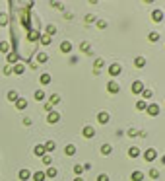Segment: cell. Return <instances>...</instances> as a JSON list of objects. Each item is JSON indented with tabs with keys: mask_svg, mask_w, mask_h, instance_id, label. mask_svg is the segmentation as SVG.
I'll use <instances>...</instances> for the list:
<instances>
[{
	"mask_svg": "<svg viewBox=\"0 0 165 181\" xmlns=\"http://www.w3.org/2000/svg\"><path fill=\"white\" fill-rule=\"evenodd\" d=\"M82 135L84 136H86V138H91V136H95V129H93V127H84V131H82Z\"/></svg>",
	"mask_w": 165,
	"mask_h": 181,
	"instance_id": "5",
	"label": "cell"
},
{
	"mask_svg": "<svg viewBox=\"0 0 165 181\" xmlns=\"http://www.w3.org/2000/svg\"><path fill=\"white\" fill-rule=\"evenodd\" d=\"M43 164H45V166H51V164H52V160H51V154H49V156H47V154L43 156Z\"/></svg>",
	"mask_w": 165,
	"mask_h": 181,
	"instance_id": "30",
	"label": "cell"
},
{
	"mask_svg": "<svg viewBox=\"0 0 165 181\" xmlns=\"http://www.w3.org/2000/svg\"><path fill=\"white\" fill-rule=\"evenodd\" d=\"M146 107H148V103L144 102V99H140V102H136V109H138V111H144Z\"/></svg>",
	"mask_w": 165,
	"mask_h": 181,
	"instance_id": "22",
	"label": "cell"
},
{
	"mask_svg": "<svg viewBox=\"0 0 165 181\" xmlns=\"http://www.w3.org/2000/svg\"><path fill=\"white\" fill-rule=\"evenodd\" d=\"M10 49V47H8V43H0V51H4V53H6Z\"/></svg>",
	"mask_w": 165,
	"mask_h": 181,
	"instance_id": "41",
	"label": "cell"
},
{
	"mask_svg": "<svg viewBox=\"0 0 165 181\" xmlns=\"http://www.w3.org/2000/svg\"><path fill=\"white\" fill-rule=\"evenodd\" d=\"M64 152L68 154V156H74V154H76V146H74V144H68V146L64 148Z\"/></svg>",
	"mask_w": 165,
	"mask_h": 181,
	"instance_id": "19",
	"label": "cell"
},
{
	"mask_svg": "<svg viewBox=\"0 0 165 181\" xmlns=\"http://www.w3.org/2000/svg\"><path fill=\"white\" fill-rule=\"evenodd\" d=\"M97 121L101 125H105V123H109V113H105V111H101V113L97 115Z\"/></svg>",
	"mask_w": 165,
	"mask_h": 181,
	"instance_id": "7",
	"label": "cell"
},
{
	"mask_svg": "<svg viewBox=\"0 0 165 181\" xmlns=\"http://www.w3.org/2000/svg\"><path fill=\"white\" fill-rule=\"evenodd\" d=\"M103 65H105V62H103V58H97V61H95V68H101Z\"/></svg>",
	"mask_w": 165,
	"mask_h": 181,
	"instance_id": "38",
	"label": "cell"
},
{
	"mask_svg": "<svg viewBox=\"0 0 165 181\" xmlns=\"http://www.w3.org/2000/svg\"><path fill=\"white\" fill-rule=\"evenodd\" d=\"M82 51H89V45L88 43H82Z\"/></svg>",
	"mask_w": 165,
	"mask_h": 181,
	"instance_id": "44",
	"label": "cell"
},
{
	"mask_svg": "<svg viewBox=\"0 0 165 181\" xmlns=\"http://www.w3.org/2000/svg\"><path fill=\"white\" fill-rule=\"evenodd\" d=\"M142 95H144V99H150V98H152V90H146V88H144Z\"/></svg>",
	"mask_w": 165,
	"mask_h": 181,
	"instance_id": "31",
	"label": "cell"
},
{
	"mask_svg": "<svg viewBox=\"0 0 165 181\" xmlns=\"http://www.w3.org/2000/svg\"><path fill=\"white\" fill-rule=\"evenodd\" d=\"M60 51L62 53H70L72 51V43H70V41H62V43H60Z\"/></svg>",
	"mask_w": 165,
	"mask_h": 181,
	"instance_id": "8",
	"label": "cell"
},
{
	"mask_svg": "<svg viewBox=\"0 0 165 181\" xmlns=\"http://www.w3.org/2000/svg\"><path fill=\"white\" fill-rule=\"evenodd\" d=\"M101 154H103V156H109V154H111V144H103V146H101Z\"/></svg>",
	"mask_w": 165,
	"mask_h": 181,
	"instance_id": "21",
	"label": "cell"
},
{
	"mask_svg": "<svg viewBox=\"0 0 165 181\" xmlns=\"http://www.w3.org/2000/svg\"><path fill=\"white\" fill-rule=\"evenodd\" d=\"M47 58H49V57H47L45 53H39V55H37V61H39V62H47Z\"/></svg>",
	"mask_w": 165,
	"mask_h": 181,
	"instance_id": "29",
	"label": "cell"
},
{
	"mask_svg": "<svg viewBox=\"0 0 165 181\" xmlns=\"http://www.w3.org/2000/svg\"><path fill=\"white\" fill-rule=\"evenodd\" d=\"M152 20H153V22H161V20H163V12H161V10H153V12H152Z\"/></svg>",
	"mask_w": 165,
	"mask_h": 181,
	"instance_id": "6",
	"label": "cell"
},
{
	"mask_svg": "<svg viewBox=\"0 0 165 181\" xmlns=\"http://www.w3.org/2000/svg\"><path fill=\"white\" fill-rule=\"evenodd\" d=\"M134 65H136L138 68L146 66V58H144V57H136V58H134Z\"/></svg>",
	"mask_w": 165,
	"mask_h": 181,
	"instance_id": "14",
	"label": "cell"
},
{
	"mask_svg": "<svg viewBox=\"0 0 165 181\" xmlns=\"http://www.w3.org/2000/svg\"><path fill=\"white\" fill-rule=\"evenodd\" d=\"M146 111H148V113H150L152 117H156V115H159V105H156V103H150V105L146 107Z\"/></svg>",
	"mask_w": 165,
	"mask_h": 181,
	"instance_id": "2",
	"label": "cell"
},
{
	"mask_svg": "<svg viewBox=\"0 0 165 181\" xmlns=\"http://www.w3.org/2000/svg\"><path fill=\"white\" fill-rule=\"evenodd\" d=\"M97 181H109V175H105V173H101L99 177H97Z\"/></svg>",
	"mask_w": 165,
	"mask_h": 181,
	"instance_id": "40",
	"label": "cell"
},
{
	"mask_svg": "<svg viewBox=\"0 0 165 181\" xmlns=\"http://www.w3.org/2000/svg\"><path fill=\"white\" fill-rule=\"evenodd\" d=\"M58 102H60V95H51V105H55V103H58Z\"/></svg>",
	"mask_w": 165,
	"mask_h": 181,
	"instance_id": "32",
	"label": "cell"
},
{
	"mask_svg": "<svg viewBox=\"0 0 165 181\" xmlns=\"http://www.w3.org/2000/svg\"><path fill=\"white\" fill-rule=\"evenodd\" d=\"M51 74H47V72H43L41 74V84H43V86H47V84H51Z\"/></svg>",
	"mask_w": 165,
	"mask_h": 181,
	"instance_id": "11",
	"label": "cell"
},
{
	"mask_svg": "<svg viewBox=\"0 0 165 181\" xmlns=\"http://www.w3.org/2000/svg\"><path fill=\"white\" fill-rule=\"evenodd\" d=\"M161 164H165V156H163V158H161Z\"/></svg>",
	"mask_w": 165,
	"mask_h": 181,
	"instance_id": "46",
	"label": "cell"
},
{
	"mask_svg": "<svg viewBox=\"0 0 165 181\" xmlns=\"http://www.w3.org/2000/svg\"><path fill=\"white\" fill-rule=\"evenodd\" d=\"M16 107H18V109H25V107H27V102H25L23 98H18V102H16Z\"/></svg>",
	"mask_w": 165,
	"mask_h": 181,
	"instance_id": "15",
	"label": "cell"
},
{
	"mask_svg": "<svg viewBox=\"0 0 165 181\" xmlns=\"http://www.w3.org/2000/svg\"><path fill=\"white\" fill-rule=\"evenodd\" d=\"M150 175H152L153 179H157V177H159V172H157L156 168H152V169H150Z\"/></svg>",
	"mask_w": 165,
	"mask_h": 181,
	"instance_id": "34",
	"label": "cell"
},
{
	"mask_svg": "<svg viewBox=\"0 0 165 181\" xmlns=\"http://www.w3.org/2000/svg\"><path fill=\"white\" fill-rule=\"evenodd\" d=\"M33 152L37 154V156H45V152H47V150H45V146H43V144H37V146L33 148Z\"/></svg>",
	"mask_w": 165,
	"mask_h": 181,
	"instance_id": "12",
	"label": "cell"
},
{
	"mask_svg": "<svg viewBox=\"0 0 165 181\" xmlns=\"http://www.w3.org/2000/svg\"><path fill=\"white\" fill-rule=\"evenodd\" d=\"M74 181H84V179H82V177H76V179H74Z\"/></svg>",
	"mask_w": 165,
	"mask_h": 181,
	"instance_id": "45",
	"label": "cell"
},
{
	"mask_svg": "<svg viewBox=\"0 0 165 181\" xmlns=\"http://www.w3.org/2000/svg\"><path fill=\"white\" fill-rule=\"evenodd\" d=\"M14 72L16 74H23V65H20V62H18V65L14 66Z\"/></svg>",
	"mask_w": 165,
	"mask_h": 181,
	"instance_id": "27",
	"label": "cell"
},
{
	"mask_svg": "<svg viewBox=\"0 0 165 181\" xmlns=\"http://www.w3.org/2000/svg\"><path fill=\"white\" fill-rule=\"evenodd\" d=\"M58 119H60V115H58V113H52V111L49 113V123L55 125V123H58Z\"/></svg>",
	"mask_w": 165,
	"mask_h": 181,
	"instance_id": "17",
	"label": "cell"
},
{
	"mask_svg": "<svg viewBox=\"0 0 165 181\" xmlns=\"http://www.w3.org/2000/svg\"><path fill=\"white\" fill-rule=\"evenodd\" d=\"M55 33H56V28H55V25H47V35L51 37V35H55Z\"/></svg>",
	"mask_w": 165,
	"mask_h": 181,
	"instance_id": "25",
	"label": "cell"
},
{
	"mask_svg": "<svg viewBox=\"0 0 165 181\" xmlns=\"http://www.w3.org/2000/svg\"><path fill=\"white\" fill-rule=\"evenodd\" d=\"M144 158H146V160H148V162H153V160H156V158H157V152H156V150H153V148H148V150H146V152H144Z\"/></svg>",
	"mask_w": 165,
	"mask_h": 181,
	"instance_id": "1",
	"label": "cell"
},
{
	"mask_svg": "<svg viewBox=\"0 0 165 181\" xmlns=\"http://www.w3.org/2000/svg\"><path fill=\"white\" fill-rule=\"evenodd\" d=\"M148 39H150L152 43H157V41H159V33H156V31H152V33L148 35Z\"/></svg>",
	"mask_w": 165,
	"mask_h": 181,
	"instance_id": "20",
	"label": "cell"
},
{
	"mask_svg": "<svg viewBox=\"0 0 165 181\" xmlns=\"http://www.w3.org/2000/svg\"><path fill=\"white\" fill-rule=\"evenodd\" d=\"M74 172H76L78 175H82V173H84V166H80V164H78V166L74 168Z\"/></svg>",
	"mask_w": 165,
	"mask_h": 181,
	"instance_id": "37",
	"label": "cell"
},
{
	"mask_svg": "<svg viewBox=\"0 0 165 181\" xmlns=\"http://www.w3.org/2000/svg\"><path fill=\"white\" fill-rule=\"evenodd\" d=\"M23 125H31V117H23Z\"/></svg>",
	"mask_w": 165,
	"mask_h": 181,
	"instance_id": "42",
	"label": "cell"
},
{
	"mask_svg": "<svg viewBox=\"0 0 165 181\" xmlns=\"http://www.w3.org/2000/svg\"><path fill=\"white\" fill-rule=\"evenodd\" d=\"M97 28H99V29H105V28H107V24H105L103 20H99V22H97Z\"/></svg>",
	"mask_w": 165,
	"mask_h": 181,
	"instance_id": "39",
	"label": "cell"
},
{
	"mask_svg": "<svg viewBox=\"0 0 165 181\" xmlns=\"http://www.w3.org/2000/svg\"><path fill=\"white\" fill-rule=\"evenodd\" d=\"M41 45H51V37H49V35H45L43 39H41Z\"/></svg>",
	"mask_w": 165,
	"mask_h": 181,
	"instance_id": "36",
	"label": "cell"
},
{
	"mask_svg": "<svg viewBox=\"0 0 165 181\" xmlns=\"http://www.w3.org/2000/svg\"><path fill=\"white\" fill-rule=\"evenodd\" d=\"M56 169L55 168H49V169H47V172H45V175H47V177H56Z\"/></svg>",
	"mask_w": 165,
	"mask_h": 181,
	"instance_id": "23",
	"label": "cell"
},
{
	"mask_svg": "<svg viewBox=\"0 0 165 181\" xmlns=\"http://www.w3.org/2000/svg\"><path fill=\"white\" fill-rule=\"evenodd\" d=\"M8 61H10V62H16V65H18V55H16V53L8 55Z\"/></svg>",
	"mask_w": 165,
	"mask_h": 181,
	"instance_id": "33",
	"label": "cell"
},
{
	"mask_svg": "<svg viewBox=\"0 0 165 181\" xmlns=\"http://www.w3.org/2000/svg\"><path fill=\"white\" fill-rule=\"evenodd\" d=\"M107 90H109L111 94H119L120 88H119V84H117V82H109V84H107Z\"/></svg>",
	"mask_w": 165,
	"mask_h": 181,
	"instance_id": "9",
	"label": "cell"
},
{
	"mask_svg": "<svg viewBox=\"0 0 165 181\" xmlns=\"http://www.w3.org/2000/svg\"><path fill=\"white\" fill-rule=\"evenodd\" d=\"M4 24H8V16L6 14H0V25H4Z\"/></svg>",
	"mask_w": 165,
	"mask_h": 181,
	"instance_id": "35",
	"label": "cell"
},
{
	"mask_svg": "<svg viewBox=\"0 0 165 181\" xmlns=\"http://www.w3.org/2000/svg\"><path fill=\"white\" fill-rule=\"evenodd\" d=\"M43 146H45V150H49V152L55 150V142H52V140H49V142H47V144H43Z\"/></svg>",
	"mask_w": 165,
	"mask_h": 181,
	"instance_id": "28",
	"label": "cell"
},
{
	"mask_svg": "<svg viewBox=\"0 0 165 181\" xmlns=\"http://www.w3.org/2000/svg\"><path fill=\"white\" fill-rule=\"evenodd\" d=\"M109 74H111V76H119V74H120V65L113 62V65L109 66Z\"/></svg>",
	"mask_w": 165,
	"mask_h": 181,
	"instance_id": "4",
	"label": "cell"
},
{
	"mask_svg": "<svg viewBox=\"0 0 165 181\" xmlns=\"http://www.w3.org/2000/svg\"><path fill=\"white\" fill-rule=\"evenodd\" d=\"M20 179H22V181H27L29 177H31V172H29V169H20Z\"/></svg>",
	"mask_w": 165,
	"mask_h": 181,
	"instance_id": "10",
	"label": "cell"
},
{
	"mask_svg": "<svg viewBox=\"0 0 165 181\" xmlns=\"http://www.w3.org/2000/svg\"><path fill=\"white\" fill-rule=\"evenodd\" d=\"M128 156H130V158H138V156H140V148L132 146L130 150H128Z\"/></svg>",
	"mask_w": 165,
	"mask_h": 181,
	"instance_id": "16",
	"label": "cell"
},
{
	"mask_svg": "<svg viewBox=\"0 0 165 181\" xmlns=\"http://www.w3.org/2000/svg\"><path fill=\"white\" fill-rule=\"evenodd\" d=\"M45 177H47L45 172H35L33 173V181H45Z\"/></svg>",
	"mask_w": 165,
	"mask_h": 181,
	"instance_id": "13",
	"label": "cell"
},
{
	"mask_svg": "<svg viewBox=\"0 0 165 181\" xmlns=\"http://www.w3.org/2000/svg\"><path fill=\"white\" fill-rule=\"evenodd\" d=\"M132 181H144V173L142 172H132Z\"/></svg>",
	"mask_w": 165,
	"mask_h": 181,
	"instance_id": "18",
	"label": "cell"
},
{
	"mask_svg": "<svg viewBox=\"0 0 165 181\" xmlns=\"http://www.w3.org/2000/svg\"><path fill=\"white\" fill-rule=\"evenodd\" d=\"M35 99H39V102H41V99H45V92H43V90H37V92H35Z\"/></svg>",
	"mask_w": 165,
	"mask_h": 181,
	"instance_id": "26",
	"label": "cell"
},
{
	"mask_svg": "<svg viewBox=\"0 0 165 181\" xmlns=\"http://www.w3.org/2000/svg\"><path fill=\"white\" fill-rule=\"evenodd\" d=\"M142 92H144V84L140 80H136V82L132 84V94H142Z\"/></svg>",
	"mask_w": 165,
	"mask_h": 181,
	"instance_id": "3",
	"label": "cell"
},
{
	"mask_svg": "<svg viewBox=\"0 0 165 181\" xmlns=\"http://www.w3.org/2000/svg\"><path fill=\"white\" fill-rule=\"evenodd\" d=\"M93 20H95V18H93L91 14H88V16H86V22H93Z\"/></svg>",
	"mask_w": 165,
	"mask_h": 181,
	"instance_id": "43",
	"label": "cell"
},
{
	"mask_svg": "<svg viewBox=\"0 0 165 181\" xmlns=\"http://www.w3.org/2000/svg\"><path fill=\"white\" fill-rule=\"evenodd\" d=\"M8 99H10V102H18V92H14V90H12V92H8Z\"/></svg>",
	"mask_w": 165,
	"mask_h": 181,
	"instance_id": "24",
	"label": "cell"
}]
</instances>
